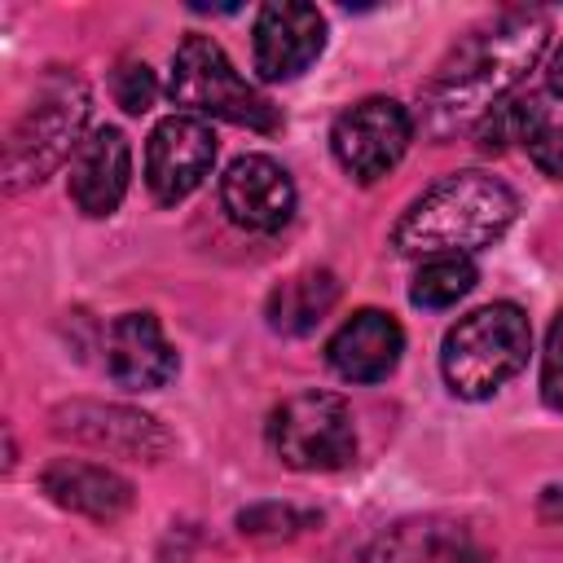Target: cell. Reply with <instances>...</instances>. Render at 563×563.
Wrapping results in <instances>:
<instances>
[{
    "label": "cell",
    "instance_id": "obj_1",
    "mask_svg": "<svg viewBox=\"0 0 563 563\" xmlns=\"http://www.w3.org/2000/svg\"><path fill=\"white\" fill-rule=\"evenodd\" d=\"M545 44L550 18L541 9H510L497 22L471 31L422 92V132L431 141H449L466 128H479L484 114L497 110L528 75V66H537Z\"/></svg>",
    "mask_w": 563,
    "mask_h": 563
},
{
    "label": "cell",
    "instance_id": "obj_2",
    "mask_svg": "<svg viewBox=\"0 0 563 563\" xmlns=\"http://www.w3.org/2000/svg\"><path fill=\"white\" fill-rule=\"evenodd\" d=\"M519 202L510 185H501L488 172H453L435 180L427 194H418L405 216L391 229V246L400 255H471L479 246H493Z\"/></svg>",
    "mask_w": 563,
    "mask_h": 563
},
{
    "label": "cell",
    "instance_id": "obj_3",
    "mask_svg": "<svg viewBox=\"0 0 563 563\" xmlns=\"http://www.w3.org/2000/svg\"><path fill=\"white\" fill-rule=\"evenodd\" d=\"M532 352V325L519 303H484L466 312L449 334L440 352V369L453 396L462 400H488L497 387H506Z\"/></svg>",
    "mask_w": 563,
    "mask_h": 563
},
{
    "label": "cell",
    "instance_id": "obj_4",
    "mask_svg": "<svg viewBox=\"0 0 563 563\" xmlns=\"http://www.w3.org/2000/svg\"><path fill=\"white\" fill-rule=\"evenodd\" d=\"M172 101L194 110V114H211L238 128H255V132H277V106L255 92L233 62L224 57V48L211 35H185L176 57H172Z\"/></svg>",
    "mask_w": 563,
    "mask_h": 563
},
{
    "label": "cell",
    "instance_id": "obj_5",
    "mask_svg": "<svg viewBox=\"0 0 563 563\" xmlns=\"http://www.w3.org/2000/svg\"><path fill=\"white\" fill-rule=\"evenodd\" d=\"M88 123V88L75 75H48L35 92V106L18 119L4 145V176L9 189L44 180L66 154L79 150V132Z\"/></svg>",
    "mask_w": 563,
    "mask_h": 563
},
{
    "label": "cell",
    "instance_id": "obj_6",
    "mask_svg": "<svg viewBox=\"0 0 563 563\" xmlns=\"http://www.w3.org/2000/svg\"><path fill=\"white\" fill-rule=\"evenodd\" d=\"M268 444L290 471H339L356 457L352 409L330 391H299L273 409Z\"/></svg>",
    "mask_w": 563,
    "mask_h": 563
},
{
    "label": "cell",
    "instance_id": "obj_7",
    "mask_svg": "<svg viewBox=\"0 0 563 563\" xmlns=\"http://www.w3.org/2000/svg\"><path fill=\"white\" fill-rule=\"evenodd\" d=\"M409 141H413V119L391 97H365L347 106L330 128V150L339 167L361 185H374L378 176H387L405 158Z\"/></svg>",
    "mask_w": 563,
    "mask_h": 563
},
{
    "label": "cell",
    "instance_id": "obj_8",
    "mask_svg": "<svg viewBox=\"0 0 563 563\" xmlns=\"http://www.w3.org/2000/svg\"><path fill=\"white\" fill-rule=\"evenodd\" d=\"M216 163V132L198 114H167L145 141V185L158 202H185Z\"/></svg>",
    "mask_w": 563,
    "mask_h": 563
},
{
    "label": "cell",
    "instance_id": "obj_9",
    "mask_svg": "<svg viewBox=\"0 0 563 563\" xmlns=\"http://www.w3.org/2000/svg\"><path fill=\"white\" fill-rule=\"evenodd\" d=\"M325 48V18L312 4L299 0H277L264 4L255 18V40H251V57L260 79L282 84L303 75Z\"/></svg>",
    "mask_w": 563,
    "mask_h": 563
},
{
    "label": "cell",
    "instance_id": "obj_10",
    "mask_svg": "<svg viewBox=\"0 0 563 563\" xmlns=\"http://www.w3.org/2000/svg\"><path fill=\"white\" fill-rule=\"evenodd\" d=\"M220 207L251 233H273L295 211V180L268 154H242L220 176Z\"/></svg>",
    "mask_w": 563,
    "mask_h": 563
},
{
    "label": "cell",
    "instance_id": "obj_11",
    "mask_svg": "<svg viewBox=\"0 0 563 563\" xmlns=\"http://www.w3.org/2000/svg\"><path fill=\"white\" fill-rule=\"evenodd\" d=\"M405 352V330L391 312L383 308H361L352 312L325 343V361L339 378L347 383H378L400 365Z\"/></svg>",
    "mask_w": 563,
    "mask_h": 563
},
{
    "label": "cell",
    "instance_id": "obj_12",
    "mask_svg": "<svg viewBox=\"0 0 563 563\" xmlns=\"http://www.w3.org/2000/svg\"><path fill=\"white\" fill-rule=\"evenodd\" d=\"M132 180V145L119 128H92L70 154V198L84 216H110Z\"/></svg>",
    "mask_w": 563,
    "mask_h": 563
},
{
    "label": "cell",
    "instance_id": "obj_13",
    "mask_svg": "<svg viewBox=\"0 0 563 563\" xmlns=\"http://www.w3.org/2000/svg\"><path fill=\"white\" fill-rule=\"evenodd\" d=\"M106 369L119 387L158 391L176 374V352L154 312H123L106 334Z\"/></svg>",
    "mask_w": 563,
    "mask_h": 563
},
{
    "label": "cell",
    "instance_id": "obj_14",
    "mask_svg": "<svg viewBox=\"0 0 563 563\" xmlns=\"http://www.w3.org/2000/svg\"><path fill=\"white\" fill-rule=\"evenodd\" d=\"M57 431L84 444H97L106 453H132V457H158L172 444L150 413L119 409V405H66L57 409Z\"/></svg>",
    "mask_w": 563,
    "mask_h": 563
},
{
    "label": "cell",
    "instance_id": "obj_15",
    "mask_svg": "<svg viewBox=\"0 0 563 563\" xmlns=\"http://www.w3.org/2000/svg\"><path fill=\"white\" fill-rule=\"evenodd\" d=\"M44 493L66 506V510H79L88 519H119L128 506H132V484L123 475H114L110 466H97V462H75V457H57L44 466L40 475Z\"/></svg>",
    "mask_w": 563,
    "mask_h": 563
},
{
    "label": "cell",
    "instance_id": "obj_16",
    "mask_svg": "<svg viewBox=\"0 0 563 563\" xmlns=\"http://www.w3.org/2000/svg\"><path fill=\"white\" fill-rule=\"evenodd\" d=\"M334 299H339L334 273L330 268H303V273L286 277L282 286H273L264 317L277 334H308L334 308Z\"/></svg>",
    "mask_w": 563,
    "mask_h": 563
},
{
    "label": "cell",
    "instance_id": "obj_17",
    "mask_svg": "<svg viewBox=\"0 0 563 563\" xmlns=\"http://www.w3.org/2000/svg\"><path fill=\"white\" fill-rule=\"evenodd\" d=\"M545 128V106L541 97H506L497 110L484 114V123L475 128L479 136V150L497 154V150H510V145H528L537 132Z\"/></svg>",
    "mask_w": 563,
    "mask_h": 563
},
{
    "label": "cell",
    "instance_id": "obj_18",
    "mask_svg": "<svg viewBox=\"0 0 563 563\" xmlns=\"http://www.w3.org/2000/svg\"><path fill=\"white\" fill-rule=\"evenodd\" d=\"M471 286H475V264H471V255H431V260H422V268L413 273L409 299H413L418 308H449V303H457Z\"/></svg>",
    "mask_w": 563,
    "mask_h": 563
},
{
    "label": "cell",
    "instance_id": "obj_19",
    "mask_svg": "<svg viewBox=\"0 0 563 563\" xmlns=\"http://www.w3.org/2000/svg\"><path fill=\"white\" fill-rule=\"evenodd\" d=\"M110 92L128 114H145L158 97V79L145 62H119V70L110 75Z\"/></svg>",
    "mask_w": 563,
    "mask_h": 563
},
{
    "label": "cell",
    "instance_id": "obj_20",
    "mask_svg": "<svg viewBox=\"0 0 563 563\" xmlns=\"http://www.w3.org/2000/svg\"><path fill=\"white\" fill-rule=\"evenodd\" d=\"M541 400L563 413V312L550 321L545 352H541Z\"/></svg>",
    "mask_w": 563,
    "mask_h": 563
},
{
    "label": "cell",
    "instance_id": "obj_21",
    "mask_svg": "<svg viewBox=\"0 0 563 563\" xmlns=\"http://www.w3.org/2000/svg\"><path fill=\"white\" fill-rule=\"evenodd\" d=\"M528 158L537 163V172H545V176L563 180V128L545 123V128L528 141Z\"/></svg>",
    "mask_w": 563,
    "mask_h": 563
},
{
    "label": "cell",
    "instance_id": "obj_22",
    "mask_svg": "<svg viewBox=\"0 0 563 563\" xmlns=\"http://www.w3.org/2000/svg\"><path fill=\"white\" fill-rule=\"evenodd\" d=\"M545 88H550L554 97H563V40L554 44V53H550V62H545Z\"/></svg>",
    "mask_w": 563,
    "mask_h": 563
}]
</instances>
